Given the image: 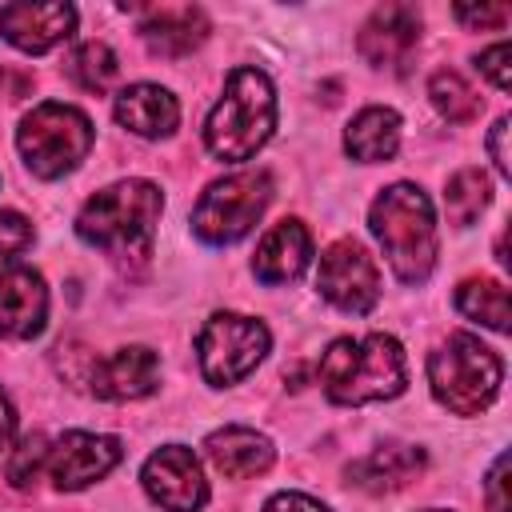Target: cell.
Returning a JSON list of instances; mask_svg holds the SVG:
<instances>
[{
    "label": "cell",
    "mask_w": 512,
    "mask_h": 512,
    "mask_svg": "<svg viewBox=\"0 0 512 512\" xmlns=\"http://www.w3.org/2000/svg\"><path fill=\"white\" fill-rule=\"evenodd\" d=\"M408 384V360L396 336H340L320 356V388L332 404H376L400 396Z\"/></svg>",
    "instance_id": "obj_1"
},
{
    "label": "cell",
    "mask_w": 512,
    "mask_h": 512,
    "mask_svg": "<svg viewBox=\"0 0 512 512\" xmlns=\"http://www.w3.org/2000/svg\"><path fill=\"white\" fill-rule=\"evenodd\" d=\"M276 128V92L260 68H232L224 80V96L212 104L204 120V144L224 164L252 160Z\"/></svg>",
    "instance_id": "obj_2"
},
{
    "label": "cell",
    "mask_w": 512,
    "mask_h": 512,
    "mask_svg": "<svg viewBox=\"0 0 512 512\" xmlns=\"http://www.w3.org/2000/svg\"><path fill=\"white\" fill-rule=\"evenodd\" d=\"M368 228L404 284H424L436 268V212L416 184H392L372 200Z\"/></svg>",
    "instance_id": "obj_3"
},
{
    "label": "cell",
    "mask_w": 512,
    "mask_h": 512,
    "mask_svg": "<svg viewBox=\"0 0 512 512\" xmlns=\"http://www.w3.org/2000/svg\"><path fill=\"white\" fill-rule=\"evenodd\" d=\"M164 192L152 180H116L100 188L76 216V236L112 256H136L152 244Z\"/></svg>",
    "instance_id": "obj_4"
},
{
    "label": "cell",
    "mask_w": 512,
    "mask_h": 512,
    "mask_svg": "<svg viewBox=\"0 0 512 512\" xmlns=\"http://www.w3.org/2000/svg\"><path fill=\"white\" fill-rule=\"evenodd\" d=\"M500 380H504V364L500 356L480 344L476 336L468 332H456L448 336L432 356H428V384H432V396L456 412V416H480L496 392H500Z\"/></svg>",
    "instance_id": "obj_5"
},
{
    "label": "cell",
    "mask_w": 512,
    "mask_h": 512,
    "mask_svg": "<svg viewBox=\"0 0 512 512\" xmlns=\"http://www.w3.org/2000/svg\"><path fill=\"white\" fill-rule=\"evenodd\" d=\"M16 148L24 156V164L40 176V180H56L64 172H72L88 148H92V120L60 100H44L36 104L20 128H16Z\"/></svg>",
    "instance_id": "obj_6"
},
{
    "label": "cell",
    "mask_w": 512,
    "mask_h": 512,
    "mask_svg": "<svg viewBox=\"0 0 512 512\" xmlns=\"http://www.w3.org/2000/svg\"><path fill=\"white\" fill-rule=\"evenodd\" d=\"M268 200H272V176L268 172H260V168L232 172V176L204 188V196L192 208V232L216 248L236 244L256 228Z\"/></svg>",
    "instance_id": "obj_7"
},
{
    "label": "cell",
    "mask_w": 512,
    "mask_h": 512,
    "mask_svg": "<svg viewBox=\"0 0 512 512\" xmlns=\"http://www.w3.org/2000/svg\"><path fill=\"white\" fill-rule=\"evenodd\" d=\"M272 336L260 320L240 316V312H216L204 320L200 336H196V356H200V372L208 384L228 388L240 384L268 352Z\"/></svg>",
    "instance_id": "obj_8"
},
{
    "label": "cell",
    "mask_w": 512,
    "mask_h": 512,
    "mask_svg": "<svg viewBox=\"0 0 512 512\" xmlns=\"http://www.w3.org/2000/svg\"><path fill=\"white\" fill-rule=\"evenodd\" d=\"M316 288L328 304L340 312L364 316L380 300V268L356 240H336L324 248L320 268H316Z\"/></svg>",
    "instance_id": "obj_9"
},
{
    "label": "cell",
    "mask_w": 512,
    "mask_h": 512,
    "mask_svg": "<svg viewBox=\"0 0 512 512\" xmlns=\"http://www.w3.org/2000/svg\"><path fill=\"white\" fill-rule=\"evenodd\" d=\"M140 484L168 512H200L208 504V480L200 472V460L184 444L156 448L140 468Z\"/></svg>",
    "instance_id": "obj_10"
},
{
    "label": "cell",
    "mask_w": 512,
    "mask_h": 512,
    "mask_svg": "<svg viewBox=\"0 0 512 512\" xmlns=\"http://www.w3.org/2000/svg\"><path fill=\"white\" fill-rule=\"evenodd\" d=\"M124 448L116 436L104 432H64L52 448H48V476L60 492H80L88 484H96L100 476H108L120 464Z\"/></svg>",
    "instance_id": "obj_11"
},
{
    "label": "cell",
    "mask_w": 512,
    "mask_h": 512,
    "mask_svg": "<svg viewBox=\"0 0 512 512\" xmlns=\"http://www.w3.org/2000/svg\"><path fill=\"white\" fill-rule=\"evenodd\" d=\"M420 44V12L412 4H384L376 8L360 36H356V48L360 56L372 64V68H392V72H404V64L412 60Z\"/></svg>",
    "instance_id": "obj_12"
},
{
    "label": "cell",
    "mask_w": 512,
    "mask_h": 512,
    "mask_svg": "<svg viewBox=\"0 0 512 512\" xmlns=\"http://www.w3.org/2000/svg\"><path fill=\"white\" fill-rule=\"evenodd\" d=\"M156 380H160V360L144 344L116 348V352L100 356L88 372V388L100 400H140L156 388Z\"/></svg>",
    "instance_id": "obj_13"
},
{
    "label": "cell",
    "mask_w": 512,
    "mask_h": 512,
    "mask_svg": "<svg viewBox=\"0 0 512 512\" xmlns=\"http://www.w3.org/2000/svg\"><path fill=\"white\" fill-rule=\"evenodd\" d=\"M76 28L72 4H4L0 8V32L20 52H48L60 40H68Z\"/></svg>",
    "instance_id": "obj_14"
},
{
    "label": "cell",
    "mask_w": 512,
    "mask_h": 512,
    "mask_svg": "<svg viewBox=\"0 0 512 512\" xmlns=\"http://www.w3.org/2000/svg\"><path fill=\"white\" fill-rule=\"evenodd\" d=\"M48 320V288L32 268L0 272V336L4 340H32L44 332Z\"/></svg>",
    "instance_id": "obj_15"
},
{
    "label": "cell",
    "mask_w": 512,
    "mask_h": 512,
    "mask_svg": "<svg viewBox=\"0 0 512 512\" xmlns=\"http://www.w3.org/2000/svg\"><path fill=\"white\" fill-rule=\"evenodd\" d=\"M312 260V236L300 220H280L264 232V240L256 244L252 256V272L264 284H288L296 280Z\"/></svg>",
    "instance_id": "obj_16"
},
{
    "label": "cell",
    "mask_w": 512,
    "mask_h": 512,
    "mask_svg": "<svg viewBox=\"0 0 512 512\" xmlns=\"http://www.w3.org/2000/svg\"><path fill=\"white\" fill-rule=\"evenodd\" d=\"M120 128L144 136V140H160V136H172L176 124H180V104L168 88L160 84H128L116 104H112Z\"/></svg>",
    "instance_id": "obj_17"
},
{
    "label": "cell",
    "mask_w": 512,
    "mask_h": 512,
    "mask_svg": "<svg viewBox=\"0 0 512 512\" xmlns=\"http://www.w3.org/2000/svg\"><path fill=\"white\" fill-rule=\"evenodd\" d=\"M204 456L216 464L220 476L228 480H248V476H260L272 468V440L252 432V428H240V424H228V428H216L208 440H204Z\"/></svg>",
    "instance_id": "obj_18"
},
{
    "label": "cell",
    "mask_w": 512,
    "mask_h": 512,
    "mask_svg": "<svg viewBox=\"0 0 512 512\" xmlns=\"http://www.w3.org/2000/svg\"><path fill=\"white\" fill-rule=\"evenodd\" d=\"M424 472V452L416 444H380L348 468V480L364 492H396Z\"/></svg>",
    "instance_id": "obj_19"
},
{
    "label": "cell",
    "mask_w": 512,
    "mask_h": 512,
    "mask_svg": "<svg viewBox=\"0 0 512 512\" xmlns=\"http://www.w3.org/2000/svg\"><path fill=\"white\" fill-rule=\"evenodd\" d=\"M140 36L156 56H188L208 36V16L192 4L184 8H152L140 20Z\"/></svg>",
    "instance_id": "obj_20"
},
{
    "label": "cell",
    "mask_w": 512,
    "mask_h": 512,
    "mask_svg": "<svg viewBox=\"0 0 512 512\" xmlns=\"http://www.w3.org/2000/svg\"><path fill=\"white\" fill-rule=\"evenodd\" d=\"M400 148V116L392 108H364L352 116L344 132V152L360 164H380L392 160Z\"/></svg>",
    "instance_id": "obj_21"
},
{
    "label": "cell",
    "mask_w": 512,
    "mask_h": 512,
    "mask_svg": "<svg viewBox=\"0 0 512 512\" xmlns=\"http://www.w3.org/2000/svg\"><path fill=\"white\" fill-rule=\"evenodd\" d=\"M456 308L460 316L492 328V332H508V288L500 280L488 276H472L456 288Z\"/></svg>",
    "instance_id": "obj_22"
},
{
    "label": "cell",
    "mask_w": 512,
    "mask_h": 512,
    "mask_svg": "<svg viewBox=\"0 0 512 512\" xmlns=\"http://www.w3.org/2000/svg\"><path fill=\"white\" fill-rule=\"evenodd\" d=\"M492 200V184L480 168H460L456 176H448V188H444V208H448V220L468 228Z\"/></svg>",
    "instance_id": "obj_23"
},
{
    "label": "cell",
    "mask_w": 512,
    "mask_h": 512,
    "mask_svg": "<svg viewBox=\"0 0 512 512\" xmlns=\"http://www.w3.org/2000/svg\"><path fill=\"white\" fill-rule=\"evenodd\" d=\"M68 76H72V84L84 88V92H108L112 80L120 76V60H116V52H112L108 44L88 40V44H80V48L68 56Z\"/></svg>",
    "instance_id": "obj_24"
},
{
    "label": "cell",
    "mask_w": 512,
    "mask_h": 512,
    "mask_svg": "<svg viewBox=\"0 0 512 512\" xmlns=\"http://www.w3.org/2000/svg\"><path fill=\"white\" fill-rule=\"evenodd\" d=\"M428 96L436 104V112L452 124H468L476 112H480V96L468 88V80L452 68H440L432 80H428Z\"/></svg>",
    "instance_id": "obj_25"
},
{
    "label": "cell",
    "mask_w": 512,
    "mask_h": 512,
    "mask_svg": "<svg viewBox=\"0 0 512 512\" xmlns=\"http://www.w3.org/2000/svg\"><path fill=\"white\" fill-rule=\"evenodd\" d=\"M44 468H48V440H44L40 432L24 436V440H20V444L8 452V480H12L16 488L36 484Z\"/></svg>",
    "instance_id": "obj_26"
},
{
    "label": "cell",
    "mask_w": 512,
    "mask_h": 512,
    "mask_svg": "<svg viewBox=\"0 0 512 512\" xmlns=\"http://www.w3.org/2000/svg\"><path fill=\"white\" fill-rule=\"evenodd\" d=\"M28 244H32V224L20 212L0 208V268L12 264Z\"/></svg>",
    "instance_id": "obj_27"
},
{
    "label": "cell",
    "mask_w": 512,
    "mask_h": 512,
    "mask_svg": "<svg viewBox=\"0 0 512 512\" xmlns=\"http://www.w3.org/2000/svg\"><path fill=\"white\" fill-rule=\"evenodd\" d=\"M512 48H508V40H500V44H492V48H484L480 56H476V68L500 88V92H508V84H512Z\"/></svg>",
    "instance_id": "obj_28"
},
{
    "label": "cell",
    "mask_w": 512,
    "mask_h": 512,
    "mask_svg": "<svg viewBox=\"0 0 512 512\" xmlns=\"http://www.w3.org/2000/svg\"><path fill=\"white\" fill-rule=\"evenodd\" d=\"M456 20L468 24V28H504L508 24V8L504 4H480V8L456 4Z\"/></svg>",
    "instance_id": "obj_29"
},
{
    "label": "cell",
    "mask_w": 512,
    "mask_h": 512,
    "mask_svg": "<svg viewBox=\"0 0 512 512\" xmlns=\"http://www.w3.org/2000/svg\"><path fill=\"white\" fill-rule=\"evenodd\" d=\"M488 508L492 512H508L512 508L508 504V452H500L492 472H488Z\"/></svg>",
    "instance_id": "obj_30"
},
{
    "label": "cell",
    "mask_w": 512,
    "mask_h": 512,
    "mask_svg": "<svg viewBox=\"0 0 512 512\" xmlns=\"http://www.w3.org/2000/svg\"><path fill=\"white\" fill-rule=\"evenodd\" d=\"M264 512H332V508H324L320 500H312V496H304V492H276V496L264 504Z\"/></svg>",
    "instance_id": "obj_31"
},
{
    "label": "cell",
    "mask_w": 512,
    "mask_h": 512,
    "mask_svg": "<svg viewBox=\"0 0 512 512\" xmlns=\"http://www.w3.org/2000/svg\"><path fill=\"white\" fill-rule=\"evenodd\" d=\"M488 152H492V164L500 176H512V164H508V116H500L488 132Z\"/></svg>",
    "instance_id": "obj_32"
},
{
    "label": "cell",
    "mask_w": 512,
    "mask_h": 512,
    "mask_svg": "<svg viewBox=\"0 0 512 512\" xmlns=\"http://www.w3.org/2000/svg\"><path fill=\"white\" fill-rule=\"evenodd\" d=\"M12 436H16V408H12V400L0 388V448H8Z\"/></svg>",
    "instance_id": "obj_33"
},
{
    "label": "cell",
    "mask_w": 512,
    "mask_h": 512,
    "mask_svg": "<svg viewBox=\"0 0 512 512\" xmlns=\"http://www.w3.org/2000/svg\"><path fill=\"white\" fill-rule=\"evenodd\" d=\"M428 512H444V508H428Z\"/></svg>",
    "instance_id": "obj_34"
}]
</instances>
